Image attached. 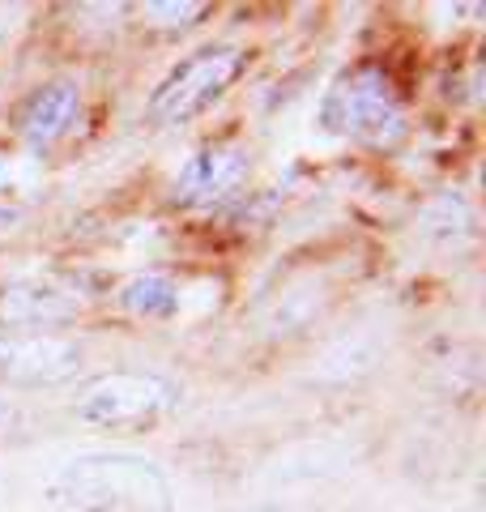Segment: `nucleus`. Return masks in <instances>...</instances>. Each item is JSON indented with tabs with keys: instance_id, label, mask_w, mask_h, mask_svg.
Returning a JSON list of instances; mask_svg holds the SVG:
<instances>
[{
	"instance_id": "7ed1b4c3",
	"label": "nucleus",
	"mask_w": 486,
	"mask_h": 512,
	"mask_svg": "<svg viewBox=\"0 0 486 512\" xmlns=\"http://www.w3.org/2000/svg\"><path fill=\"white\" fill-rule=\"evenodd\" d=\"M175 402V389L162 376L150 372H107L94 376L77 397V419L107 431H145L154 427L167 406Z\"/></svg>"
},
{
	"instance_id": "1a4fd4ad",
	"label": "nucleus",
	"mask_w": 486,
	"mask_h": 512,
	"mask_svg": "<svg viewBox=\"0 0 486 512\" xmlns=\"http://www.w3.org/2000/svg\"><path fill=\"white\" fill-rule=\"evenodd\" d=\"M120 308L133 316H171L180 308V295H175V282L162 274H141L133 282L120 286Z\"/></svg>"
},
{
	"instance_id": "423d86ee",
	"label": "nucleus",
	"mask_w": 486,
	"mask_h": 512,
	"mask_svg": "<svg viewBox=\"0 0 486 512\" xmlns=\"http://www.w3.org/2000/svg\"><path fill=\"white\" fill-rule=\"evenodd\" d=\"M243 180H248V150L239 141H214L184 163L171 197L180 205H192V210H205V205L235 197Z\"/></svg>"
},
{
	"instance_id": "39448f33",
	"label": "nucleus",
	"mask_w": 486,
	"mask_h": 512,
	"mask_svg": "<svg viewBox=\"0 0 486 512\" xmlns=\"http://www.w3.org/2000/svg\"><path fill=\"white\" fill-rule=\"evenodd\" d=\"M81 372V346L64 333H0V384L39 389Z\"/></svg>"
},
{
	"instance_id": "f257e3e1",
	"label": "nucleus",
	"mask_w": 486,
	"mask_h": 512,
	"mask_svg": "<svg viewBox=\"0 0 486 512\" xmlns=\"http://www.w3.org/2000/svg\"><path fill=\"white\" fill-rule=\"evenodd\" d=\"M52 504L64 512H171V483L154 461L90 453L69 461L52 487Z\"/></svg>"
},
{
	"instance_id": "6e6552de",
	"label": "nucleus",
	"mask_w": 486,
	"mask_h": 512,
	"mask_svg": "<svg viewBox=\"0 0 486 512\" xmlns=\"http://www.w3.org/2000/svg\"><path fill=\"white\" fill-rule=\"evenodd\" d=\"M77 111H81V90L73 82H47L22 99L13 128H18V137L30 150H47L73 128Z\"/></svg>"
},
{
	"instance_id": "9d476101",
	"label": "nucleus",
	"mask_w": 486,
	"mask_h": 512,
	"mask_svg": "<svg viewBox=\"0 0 486 512\" xmlns=\"http://www.w3.org/2000/svg\"><path fill=\"white\" fill-rule=\"evenodd\" d=\"M150 18H180V26H188V18H201L205 5H145Z\"/></svg>"
},
{
	"instance_id": "20e7f679",
	"label": "nucleus",
	"mask_w": 486,
	"mask_h": 512,
	"mask_svg": "<svg viewBox=\"0 0 486 512\" xmlns=\"http://www.w3.org/2000/svg\"><path fill=\"white\" fill-rule=\"evenodd\" d=\"M243 60L248 56H243L239 47H201V52H192L184 64H175L167 73V82L150 94V107H145L150 120L154 124H184L192 116H201L243 73Z\"/></svg>"
},
{
	"instance_id": "0eeeda50",
	"label": "nucleus",
	"mask_w": 486,
	"mask_h": 512,
	"mask_svg": "<svg viewBox=\"0 0 486 512\" xmlns=\"http://www.w3.org/2000/svg\"><path fill=\"white\" fill-rule=\"evenodd\" d=\"M81 308H86V299L52 278H26L0 291V325L9 329L43 333L52 325H64V320H77Z\"/></svg>"
},
{
	"instance_id": "f03ea898",
	"label": "nucleus",
	"mask_w": 486,
	"mask_h": 512,
	"mask_svg": "<svg viewBox=\"0 0 486 512\" xmlns=\"http://www.w3.org/2000/svg\"><path fill=\"white\" fill-rule=\"evenodd\" d=\"M320 120L329 133H342L354 141H371V146H393L405 133V107L401 94L388 82V73L376 64H359V69L342 73L320 107Z\"/></svg>"
}]
</instances>
